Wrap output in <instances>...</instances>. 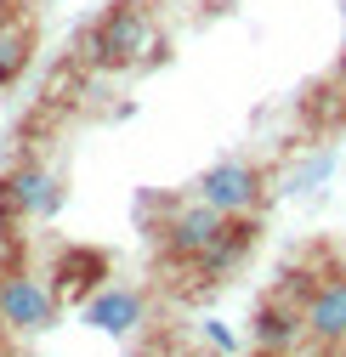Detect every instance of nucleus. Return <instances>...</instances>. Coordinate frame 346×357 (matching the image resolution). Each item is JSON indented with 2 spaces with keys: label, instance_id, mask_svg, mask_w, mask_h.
<instances>
[{
  "label": "nucleus",
  "instance_id": "nucleus-1",
  "mask_svg": "<svg viewBox=\"0 0 346 357\" xmlns=\"http://www.w3.org/2000/svg\"><path fill=\"white\" fill-rule=\"evenodd\" d=\"M80 57L91 63V68H137L148 52H153V17L142 0H114V6L85 29L80 40Z\"/></svg>",
  "mask_w": 346,
  "mask_h": 357
},
{
  "label": "nucleus",
  "instance_id": "nucleus-2",
  "mask_svg": "<svg viewBox=\"0 0 346 357\" xmlns=\"http://www.w3.org/2000/svg\"><path fill=\"white\" fill-rule=\"evenodd\" d=\"M193 199L216 204L222 215H255L267 204V176H262V165H250V159H216L210 170H199Z\"/></svg>",
  "mask_w": 346,
  "mask_h": 357
},
{
  "label": "nucleus",
  "instance_id": "nucleus-3",
  "mask_svg": "<svg viewBox=\"0 0 346 357\" xmlns=\"http://www.w3.org/2000/svg\"><path fill=\"white\" fill-rule=\"evenodd\" d=\"M0 329L6 335H46L57 329V289L34 273L0 278Z\"/></svg>",
  "mask_w": 346,
  "mask_h": 357
},
{
  "label": "nucleus",
  "instance_id": "nucleus-4",
  "mask_svg": "<svg viewBox=\"0 0 346 357\" xmlns=\"http://www.w3.org/2000/svg\"><path fill=\"white\" fill-rule=\"evenodd\" d=\"M227 221L233 215H222L216 204H204V199H188V204H176L170 210V221H165V233H159V250L170 255V261H182V266H193L216 238L227 233Z\"/></svg>",
  "mask_w": 346,
  "mask_h": 357
},
{
  "label": "nucleus",
  "instance_id": "nucleus-5",
  "mask_svg": "<svg viewBox=\"0 0 346 357\" xmlns=\"http://www.w3.org/2000/svg\"><path fill=\"white\" fill-rule=\"evenodd\" d=\"M0 193H6V204H12L23 221H52V215L68 204L63 176H57L52 165H40V159H23L6 182H0Z\"/></svg>",
  "mask_w": 346,
  "mask_h": 357
},
{
  "label": "nucleus",
  "instance_id": "nucleus-6",
  "mask_svg": "<svg viewBox=\"0 0 346 357\" xmlns=\"http://www.w3.org/2000/svg\"><path fill=\"white\" fill-rule=\"evenodd\" d=\"M301 340H307V312H301V306H284L278 295L255 301V312H250V346H255V351L289 357Z\"/></svg>",
  "mask_w": 346,
  "mask_h": 357
},
{
  "label": "nucleus",
  "instance_id": "nucleus-7",
  "mask_svg": "<svg viewBox=\"0 0 346 357\" xmlns=\"http://www.w3.org/2000/svg\"><path fill=\"white\" fill-rule=\"evenodd\" d=\"M85 324L103 329V335H137L148 324V301L142 289H125V284H108L85 301Z\"/></svg>",
  "mask_w": 346,
  "mask_h": 357
},
{
  "label": "nucleus",
  "instance_id": "nucleus-8",
  "mask_svg": "<svg viewBox=\"0 0 346 357\" xmlns=\"http://www.w3.org/2000/svg\"><path fill=\"white\" fill-rule=\"evenodd\" d=\"M307 340L346 346V273H324L318 295L307 301Z\"/></svg>",
  "mask_w": 346,
  "mask_h": 357
},
{
  "label": "nucleus",
  "instance_id": "nucleus-9",
  "mask_svg": "<svg viewBox=\"0 0 346 357\" xmlns=\"http://www.w3.org/2000/svg\"><path fill=\"white\" fill-rule=\"evenodd\" d=\"M250 244H255V227H250V215H233L227 221V233L216 238L199 261H193V273L204 278V284H222V278H233L239 266L250 261Z\"/></svg>",
  "mask_w": 346,
  "mask_h": 357
},
{
  "label": "nucleus",
  "instance_id": "nucleus-10",
  "mask_svg": "<svg viewBox=\"0 0 346 357\" xmlns=\"http://www.w3.org/2000/svg\"><path fill=\"white\" fill-rule=\"evenodd\" d=\"M29 57H34V29L23 17L0 12V85H17L23 68H29Z\"/></svg>",
  "mask_w": 346,
  "mask_h": 357
},
{
  "label": "nucleus",
  "instance_id": "nucleus-11",
  "mask_svg": "<svg viewBox=\"0 0 346 357\" xmlns=\"http://www.w3.org/2000/svg\"><path fill=\"white\" fill-rule=\"evenodd\" d=\"M318 273H313V266H284V273H278V284H273V295L284 301V306H301V312H307V301L318 295Z\"/></svg>",
  "mask_w": 346,
  "mask_h": 357
},
{
  "label": "nucleus",
  "instance_id": "nucleus-12",
  "mask_svg": "<svg viewBox=\"0 0 346 357\" xmlns=\"http://www.w3.org/2000/svg\"><path fill=\"white\" fill-rule=\"evenodd\" d=\"M329 176H335V153H329V148H318L313 159H301V165L289 170V182H284V188H289V193H318Z\"/></svg>",
  "mask_w": 346,
  "mask_h": 357
},
{
  "label": "nucleus",
  "instance_id": "nucleus-13",
  "mask_svg": "<svg viewBox=\"0 0 346 357\" xmlns=\"http://www.w3.org/2000/svg\"><path fill=\"white\" fill-rule=\"evenodd\" d=\"M204 346H210V351H222V357H227V351H239V340H233V329H227V324H216V318L204 324Z\"/></svg>",
  "mask_w": 346,
  "mask_h": 357
},
{
  "label": "nucleus",
  "instance_id": "nucleus-14",
  "mask_svg": "<svg viewBox=\"0 0 346 357\" xmlns=\"http://www.w3.org/2000/svg\"><path fill=\"white\" fill-rule=\"evenodd\" d=\"M97 266H103L97 255H68V273H97ZM91 284H97V278H74L68 289H91Z\"/></svg>",
  "mask_w": 346,
  "mask_h": 357
},
{
  "label": "nucleus",
  "instance_id": "nucleus-15",
  "mask_svg": "<svg viewBox=\"0 0 346 357\" xmlns=\"http://www.w3.org/2000/svg\"><path fill=\"white\" fill-rule=\"evenodd\" d=\"M329 85H335V91H346V46L335 52V68H329Z\"/></svg>",
  "mask_w": 346,
  "mask_h": 357
},
{
  "label": "nucleus",
  "instance_id": "nucleus-16",
  "mask_svg": "<svg viewBox=\"0 0 346 357\" xmlns=\"http://www.w3.org/2000/svg\"><path fill=\"white\" fill-rule=\"evenodd\" d=\"M255 357H278V351H255Z\"/></svg>",
  "mask_w": 346,
  "mask_h": 357
}]
</instances>
